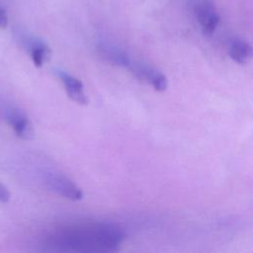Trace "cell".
Listing matches in <instances>:
<instances>
[{
  "mask_svg": "<svg viewBox=\"0 0 253 253\" xmlns=\"http://www.w3.org/2000/svg\"><path fill=\"white\" fill-rule=\"evenodd\" d=\"M123 238V231L117 225L97 223L59 229L48 242L60 250L113 251L118 249Z\"/></svg>",
  "mask_w": 253,
  "mask_h": 253,
  "instance_id": "cell-1",
  "label": "cell"
},
{
  "mask_svg": "<svg viewBox=\"0 0 253 253\" xmlns=\"http://www.w3.org/2000/svg\"><path fill=\"white\" fill-rule=\"evenodd\" d=\"M193 8L204 35H211L219 23V15L214 4L211 0H195Z\"/></svg>",
  "mask_w": 253,
  "mask_h": 253,
  "instance_id": "cell-2",
  "label": "cell"
},
{
  "mask_svg": "<svg viewBox=\"0 0 253 253\" xmlns=\"http://www.w3.org/2000/svg\"><path fill=\"white\" fill-rule=\"evenodd\" d=\"M45 183L56 194L72 201H79L83 198V193L70 179L59 173H48Z\"/></svg>",
  "mask_w": 253,
  "mask_h": 253,
  "instance_id": "cell-3",
  "label": "cell"
},
{
  "mask_svg": "<svg viewBox=\"0 0 253 253\" xmlns=\"http://www.w3.org/2000/svg\"><path fill=\"white\" fill-rule=\"evenodd\" d=\"M4 117L8 125L13 128L17 136L23 139H31L34 136L33 126L24 111L16 107L5 110Z\"/></svg>",
  "mask_w": 253,
  "mask_h": 253,
  "instance_id": "cell-4",
  "label": "cell"
},
{
  "mask_svg": "<svg viewBox=\"0 0 253 253\" xmlns=\"http://www.w3.org/2000/svg\"><path fill=\"white\" fill-rule=\"evenodd\" d=\"M131 70L137 78L150 84L156 91L162 92L166 90L168 85L167 78L157 69L144 64H133Z\"/></svg>",
  "mask_w": 253,
  "mask_h": 253,
  "instance_id": "cell-5",
  "label": "cell"
},
{
  "mask_svg": "<svg viewBox=\"0 0 253 253\" xmlns=\"http://www.w3.org/2000/svg\"><path fill=\"white\" fill-rule=\"evenodd\" d=\"M56 74L63 83L68 97L77 104L86 105L88 100L84 93V86L82 82L78 78L68 74L63 70H57Z\"/></svg>",
  "mask_w": 253,
  "mask_h": 253,
  "instance_id": "cell-6",
  "label": "cell"
},
{
  "mask_svg": "<svg viewBox=\"0 0 253 253\" xmlns=\"http://www.w3.org/2000/svg\"><path fill=\"white\" fill-rule=\"evenodd\" d=\"M27 46L31 54V58L37 67H41L48 60L50 55L49 47L38 39H31L27 42Z\"/></svg>",
  "mask_w": 253,
  "mask_h": 253,
  "instance_id": "cell-7",
  "label": "cell"
},
{
  "mask_svg": "<svg viewBox=\"0 0 253 253\" xmlns=\"http://www.w3.org/2000/svg\"><path fill=\"white\" fill-rule=\"evenodd\" d=\"M98 50H99V53L101 54V56L105 60H107L113 64H116L119 66H129L130 65L128 56L124 51H122L121 49H119L116 46L102 43L98 46Z\"/></svg>",
  "mask_w": 253,
  "mask_h": 253,
  "instance_id": "cell-8",
  "label": "cell"
},
{
  "mask_svg": "<svg viewBox=\"0 0 253 253\" xmlns=\"http://www.w3.org/2000/svg\"><path fill=\"white\" fill-rule=\"evenodd\" d=\"M229 56L235 62L245 64L250 60L252 56V47L246 41L236 39L230 43Z\"/></svg>",
  "mask_w": 253,
  "mask_h": 253,
  "instance_id": "cell-9",
  "label": "cell"
},
{
  "mask_svg": "<svg viewBox=\"0 0 253 253\" xmlns=\"http://www.w3.org/2000/svg\"><path fill=\"white\" fill-rule=\"evenodd\" d=\"M10 200V193L8 189L0 183V202L6 203Z\"/></svg>",
  "mask_w": 253,
  "mask_h": 253,
  "instance_id": "cell-10",
  "label": "cell"
},
{
  "mask_svg": "<svg viewBox=\"0 0 253 253\" xmlns=\"http://www.w3.org/2000/svg\"><path fill=\"white\" fill-rule=\"evenodd\" d=\"M8 25V15L6 11L2 8H0V28L4 29Z\"/></svg>",
  "mask_w": 253,
  "mask_h": 253,
  "instance_id": "cell-11",
  "label": "cell"
}]
</instances>
